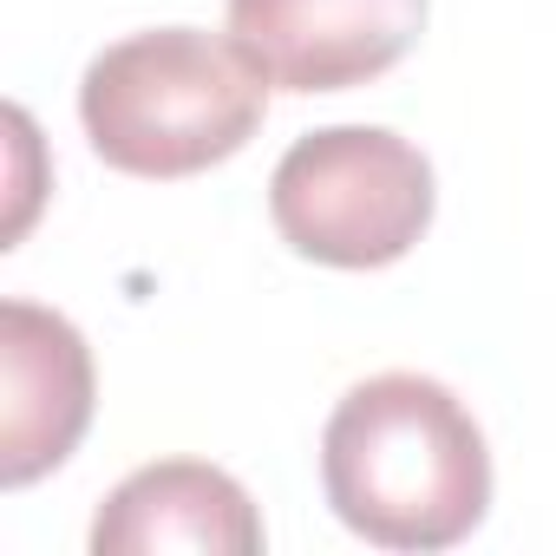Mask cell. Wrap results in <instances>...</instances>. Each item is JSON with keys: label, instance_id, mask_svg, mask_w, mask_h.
Masks as SVG:
<instances>
[{"label": "cell", "instance_id": "1", "mask_svg": "<svg viewBox=\"0 0 556 556\" xmlns=\"http://www.w3.org/2000/svg\"><path fill=\"white\" fill-rule=\"evenodd\" d=\"M321 491L380 549H452L491 510V452L452 387L374 374L328 413Z\"/></svg>", "mask_w": 556, "mask_h": 556}, {"label": "cell", "instance_id": "2", "mask_svg": "<svg viewBox=\"0 0 556 556\" xmlns=\"http://www.w3.org/2000/svg\"><path fill=\"white\" fill-rule=\"evenodd\" d=\"M268 112V79L236 40L151 27L105 47L79 79V125L125 177H197L236 157Z\"/></svg>", "mask_w": 556, "mask_h": 556}, {"label": "cell", "instance_id": "3", "mask_svg": "<svg viewBox=\"0 0 556 556\" xmlns=\"http://www.w3.org/2000/svg\"><path fill=\"white\" fill-rule=\"evenodd\" d=\"M432 164L380 125H328L289 144L268 177L282 242L328 268H387L432 229Z\"/></svg>", "mask_w": 556, "mask_h": 556}, {"label": "cell", "instance_id": "4", "mask_svg": "<svg viewBox=\"0 0 556 556\" xmlns=\"http://www.w3.org/2000/svg\"><path fill=\"white\" fill-rule=\"evenodd\" d=\"M426 34V0H229V40L282 92H354Z\"/></svg>", "mask_w": 556, "mask_h": 556}, {"label": "cell", "instance_id": "5", "mask_svg": "<svg viewBox=\"0 0 556 556\" xmlns=\"http://www.w3.org/2000/svg\"><path fill=\"white\" fill-rule=\"evenodd\" d=\"M92 426V348L34 302L0 308V484L21 491L73 458Z\"/></svg>", "mask_w": 556, "mask_h": 556}, {"label": "cell", "instance_id": "6", "mask_svg": "<svg viewBox=\"0 0 556 556\" xmlns=\"http://www.w3.org/2000/svg\"><path fill=\"white\" fill-rule=\"evenodd\" d=\"M92 549L99 556H164V549H197V556H255L262 549V517L249 491L203 465V458H164L131 471L92 517Z\"/></svg>", "mask_w": 556, "mask_h": 556}]
</instances>
